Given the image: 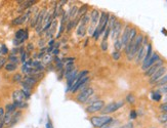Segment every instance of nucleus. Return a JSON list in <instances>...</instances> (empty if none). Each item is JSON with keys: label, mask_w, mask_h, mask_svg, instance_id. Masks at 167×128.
Listing matches in <instances>:
<instances>
[{"label": "nucleus", "mask_w": 167, "mask_h": 128, "mask_svg": "<svg viewBox=\"0 0 167 128\" xmlns=\"http://www.w3.org/2000/svg\"><path fill=\"white\" fill-rule=\"evenodd\" d=\"M113 118L109 115H101V116H92L90 118V123L94 128H102L106 124L111 122Z\"/></svg>", "instance_id": "f257e3e1"}, {"label": "nucleus", "mask_w": 167, "mask_h": 128, "mask_svg": "<svg viewBox=\"0 0 167 128\" xmlns=\"http://www.w3.org/2000/svg\"><path fill=\"white\" fill-rule=\"evenodd\" d=\"M124 103H125V101L124 100L112 101V103H108V105H106L104 108H102V110L101 111V114L102 115H110V114H112V113H115L120 108L123 107Z\"/></svg>", "instance_id": "f03ea898"}, {"label": "nucleus", "mask_w": 167, "mask_h": 128, "mask_svg": "<svg viewBox=\"0 0 167 128\" xmlns=\"http://www.w3.org/2000/svg\"><path fill=\"white\" fill-rule=\"evenodd\" d=\"M94 95V88L86 87V88L82 89V91H81L79 95H77V97H76V100H77L78 103H85L87 101L88 98H89L91 95Z\"/></svg>", "instance_id": "7ed1b4c3"}, {"label": "nucleus", "mask_w": 167, "mask_h": 128, "mask_svg": "<svg viewBox=\"0 0 167 128\" xmlns=\"http://www.w3.org/2000/svg\"><path fill=\"white\" fill-rule=\"evenodd\" d=\"M105 107V101L102 100H97L94 103H90L89 106H87L85 111H86L87 114H94L96 112H101L102 108Z\"/></svg>", "instance_id": "20e7f679"}, {"label": "nucleus", "mask_w": 167, "mask_h": 128, "mask_svg": "<svg viewBox=\"0 0 167 128\" xmlns=\"http://www.w3.org/2000/svg\"><path fill=\"white\" fill-rule=\"evenodd\" d=\"M166 72H167V68L165 66H162L161 68H159V69L157 70V71L155 72V73L153 74L151 77H150L149 83L151 84V85H152V84H155L157 81L160 80V79H161L162 77H163L164 75L166 74Z\"/></svg>", "instance_id": "39448f33"}, {"label": "nucleus", "mask_w": 167, "mask_h": 128, "mask_svg": "<svg viewBox=\"0 0 167 128\" xmlns=\"http://www.w3.org/2000/svg\"><path fill=\"white\" fill-rule=\"evenodd\" d=\"M121 31H122V23L119 21H116L115 25L113 26V28L111 29V37L113 38L114 40L119 39V36L121 34Z\"/></svg>", "instance_id": "423d86ee"}, {"label": "nucleus", "mask_w": 167, "mask_h": 128, "mask_svg": "<svg viewBox=\"0 0 167 128\" xmlns=\"http://www.w3.org/2000/svg\"><path fill=\"white\" fill-rule=\"evenodd\" d=\"M160 60H161V59H160V55H159L158 54H156V52H154V54H152V57L149 59V61L145 63V64L142 65V70H143L144 72L147 71V70L149 69L150 67H152L153 65H155L157 62L160 61Z\"/></svg>", "instance_id": "0eeeda50"}, {"label": "nucleus", "mask_w": 167, "mask_h": 128, "mask_svg": "<svg viewBox=\"0 0 167 128\" xmlns=\"http://www.w3.org/2000/svg\"><path fill=\"white\" fill-rule=\"evenodd\" d=\"M47 10L46 9H42L41 11H39V16H38V21H37V25L35 29H36V32L38 33H41L42 28H43V22H44V18H45V14H46Z\"/></svg>", "instance_id": "6e6552de"}, {"label": "nucleus", "mask_w": 167, "mask_h": 128, "mask_svg": "<svg viewBox=\"0 0 167 128\" xmlns=\"http://www.w3.org/2000/svg\"><path fill=\"white\" fill-rule=\"evenodd\" d=\"M162 66H164V61H162V60H160L156 63L155 65H153L152 67H150L149 69L147 70V71H145V77H151L153 74L155 73V72L157 71V70L159 69V68H161Z\"/></svg>", "instance_id": "1a4fd4ad"}, {"label": "nucleus", "mask_w": 167, "mask_h": 128, "mask_svg": "<svg viewBox=\"0 0 167 128\" xmlns=\"http://www.w3.org/2000/svg\"><path fill=\"white\" fill-rule=\"evenodd\" d=\"M129 32H130L129 25H126L125 28H124L122 36H121V42H122L123 47H125L128 44V42H129Z\"/></svg>", "instance_id": "9d476101"}, {"label": "nucleus", "mask_w": 167, "mask_h": 128, "mask_svg": "<svg viewBox=\"0 0 167 128\" xmlns=\"http://www.w3.org/2000/svg\"><path fill=\"white\" fill-rule=\"evenodd\" d=\"M28 30H24V29H20L16 32L15 35V39L21 41V43H23L25 40L28 39Z\"/></svg>", "instance_id": "9b49d317"}, {"label": "nucleus", "mask_w": 167, "mask_h": 128, "mask_svg": "<svg viewBox=\"0 0 167 128\" xmlns=\"http://www.w3.org/2000/svg\"><path fill=\"white\" fill-rule=\"evenodd\" d=\"M145 55V47L142 46V47L140 48V50L137 51V55H135V63H137V64L143 63V61H144Z\"/></svg>", "instance_id": "f8f14e48"}, {"label": "nucleus", "mask_w": 167, "mask_h": 128, "mask_svg": "<svg viewBox=\"0 0 167 128\" xmlns=\"http://www.w3.org/2000/svg\"><path fill=\"white\" fill-rule=\"evenodd\" d=\"M154 54V52H153L152 44H150V43H149V44L147 45V47H145V55L144 61H143L142 64L144 65V64H145V63H147L148 61H149V59L152 57V54Z\"/></svg>", "instance_id": "ddd939ff"}, {"label": "nucleus", "mask_w": 167, "mask_h": 128, "mask_svg": "<svg viewBox=\"0 0 167 128\" xmlns=\"http://www.w3.org/2000/svg\"><path fill=\"white\" fill-rule=\"evenodd\" d=\"M23 82H25L26 84H28V85L31 86V87H33V86L36 85V83L38 82V80H36V79H35L34 77L27 75V76H25V77L23 78Z\"/></svg>", "instance_id": "4468645a"}, {"label": "nucleus", "mask_w": 167, "mask_h": 128, "mask_svg": "<svg viewBox=\"0 0 167 128\" xmlns=\"http://www.w3.org/2000/svg\"><path fill=\"white\" fill-rule=\"evenodd\" d=\"M13 101H25V96H24L22 90H16L13 93Z\"/></svg>", "instance_id": "2eb2a0df"}, {"label": "nucleus", "mask_w": 167, "mask_h": 128, "mask_svg": "<svg viewBox=\"0 0 167 128\" xmlns=\"http://www.w3.org/2000/svg\"><path fill=\"white\" fill-rule=\"evenodd\" d=\"M99 10H96V9H94V10L91 11V16H90V22H91L92 25H96L97 23H99Z\"/></svg>", "instance_id": "dca6fc26"}, {"label": "nucleus", "mask_w": 167, "mask_h": 128, "mask_svg": "<svg viewBox=\"0 0 167 128\" xmlns=\"http://www.w3.org/2000/svg\"><path fill=\"white\" fill-rule=\"evenodd\" d=\"M21 114L22 113L20 112V111H16L15 113L13 114V118H11V122L10 124H9V126H13V125L16 124V122H19V120H20V117H21Z\"/></svg>", "instance_id": "f3484780"}, {"label": "nucleus", "mask_w": 167, "mask_h": 128, "mask_svg": "<svg viewBox=\"0 0 167 128\" xmlns=\"http://www.w3.org/2000/svg\"><path fill=\"white\" fill-rule=\"evenodd\" d=\"M77 13H78V7L77 6L74 5V6L71 7L70 10H69V13H68L69 20H73V19L77 16Z\"/></svg>", "instance_id": "a211bd4d"}, {"label": "nucleus", "mask_w": 167, "mask_h": 128, "mask_svg": "<svg viewBox=\"0 0 167 128\" xmlns=\"http://www.w3.org/2000/svg\"><path fill=\"white\" fill-rule=\"evenodd\" d=\"M86 34V26L84 25H79L77 27V35L79 37H84Z\"/></svg>", "instance_id": "6ab92c4d"}, {"label": "nucleus", "mask_w": 167, "mask_h": 128, "mask_svg": "<svg viewBox=\"0 0 167 128\" xmlns=\"http://www.w3.org/2000/svg\"><path fill=\"white\" fill-rule=\"evenodd\" d=\"M52 62V57H51V54H45L43 55V57H42V64L43 65H49L50 63Z\"/></svg>", "instance_id": "aec40b11"}, {"label": "nucleus", "mask_w": 167, "mask_h": 128, "mask_svg": "<svg viewBox=\"0 0 167 128\" xmlns=\"http://www.w3.org/2000/svg\"><path fill=\"white\" fill-rule=\"evenodd\" d=\"M165 84H167V74H165L160 80L157 81L156 83H155V86H156V87H161V86L165 85Z\"/></svg>", "instance_id": "412c9836"}, {"label": "nucleus", "mask_w": 167, "mask_h": 128, "mask_svg": "<svg viewBox=\"0 0 167 128\" xmlns=\"http://www.w3.org/2000/svg\"><path fill=\"white\" fill-rule=\"evenodd\" d=\"M11 118H13V114L8 112H5V115H4V118H3L4 126H5V125H8L9 126V124H10V122H11Z\"/></svg>", "instance_id": "4be33fe9"}, {"label": "nucleus", "mask_w": 167, "mask_h": 128, "mask_svg": "<svg viewBox=\"0 0 167 128\" xmlns=\"http://www.w3.org/2000/svg\"><path fill=\"white\" fill-rule=\"evenodd\" d=\"M137 36V31L135 28H130V32H129V42H133L135 40Z\"/></svg>", "instance_id": "5701e85b"}, {"label": "nucleus", "mask_w": 167, "mask_h": 128, "mask_svg": "<svg viewBox=\"0 0 167 128\" xmlns=\"http://www.w3.org/2000/svg\"><path fill=\"white\" fill-rule=\"evenodd\" d=\"M4 69H5L7 72H13V71H16V70L18 69V65H16V64H11V63H8V64H6V65H5V67H4Z\"/></svg>", "instance_id": "b1692460"}, {"label": "nucleus", "mask_w": 167, "mask_h": 128, "mask_svg": "<svg viewBox=\"0 0 167 128\" xmlns=\"http://www.w3.org/2000/svg\"><path fill=\"white\" fill-rule=\"evenodd\" d=\"M87 9H88V5H87V4H84V5H82L79 9H78L77 16H84V14H86Z\"/></svg>", "instance_id": "393cba45"}, {"label": "nucleus", "mask_w": 167, "mask_h": 128, "mask_svg": "<svg viewBox=\"0 0 167 128\" xmlns=\"http://www.w3.org/2000/svg\"><path fill=\"white\" fill-rule=\"evenodd\" d=\"M151 97L154 101H160L161 100V98H162V95H161V93L158 92V91L156 90V91H153L152 92Z\"/></svg>", "instance_id": "a878e982"}, {"label": "nucleus", "mask_w": 167, "mask_h": 128, "mask_svg": "<svg viewBox=\"0 0 167 128\" xmlns=\"http://www.w3.org/2000/svg\"><path fill=\"white\" fill-rule=\"evenodd\" d=\"M122 47H123V45H122V42H121L120 38L114 41V48H115V50H117V51H120V50L122 49Z\"/></svg>", "instance_id": "bb28decb"}, {"label": "nucleus", "mask_w": 167, "mask_h": 128, "mask_svg": "<svg viewBox=\"0 0 167 128\" xmlns=\"http://www.w3.org/2000/svg\"><path fill=\"white\" fill-rule=\"evenodd\" d=\"M5 110H6V112H8V113H11V114H13V113H15L16 111L18 110V109L16 108V106L13 105V103H8V105H6Z\"/></svg>", "instance_id": "cd10ccee"}, {"label": "nucleus", "mask_w": 167, "mask_h": 128, "mask_svg": "<svg viewBox=\"0 0 167 128\" xmlns=\"http://www.w3.org/2000/svg\"><path fill=\"white\" fill-rule=\"evenodd\" d=\"M76 24H77V21H75V20H70L68 22V24H67V26H66V28H67V31H71L72 29L75 27L76 26Z\"/></svg>", "instance_id": "c85d7f7f"}, {"label": "nucleus", "mask_w": 167, "mask_h": 128, "mask_svg": "<svg viewBox=\"0 0 167 128\" xmlns=\"http://www.w3.org/2000/svg\"><path fill=\"white\" fill-rule=\"evenodd\" d=\"M13 105L16 106V109H25L27 107V103L26 101H13Z\"/></svg>", "instance_id": "c756f323"}, {"label": "nucleus", "mask_w": 167, "mask_h": 128, "mask_svg": "<svg viewBox=\"0 0 167 128\" xmlns=\"http://www.w3.org/2000/svg\"><path fill=\"white\" fill-rule=\"evenodd\" d=\"M81 25H84V26H86L88 23L90 22V16H88V14H84L83 16H81Z\"/></svg>", "instance_id": "7c9ffc66"}, {"label": "nucleus", "mask_w": 167, "mask_h": 128, "mask_svg": "<svg viewBox=\"0 0 167 128\" xmlns=\"http://www.w3.org/2000/svg\"><path fill=\"white\" fill-rule=\"evenodd\" d=\"M7 61H9V63H11V64H16V65H18V63H19V57H16V55H13V54H9V57H8V59H7Z\"/></svg>", "instance_id": "2f4dec72"}, {"label": "nucleus", "mask_w": 167, "mask_h": 128, "mask_svg": "<svg viewBox=\"0 0 167 128\" xmlns=\"http://www.w3.org/2000/svg\"><path fill=\"white\" fill-rule=\"evenodd\" d=\"M158 119H159V121L161 123L166 124V123H167V113H162V114L159 116Z\"/></svg>", "instance_id": "473e14b6"}, {"label": "nucleus", "mask_w": 167, "mask_h": 128, "mask_svg": "<svg viewBox=\"0 0 167 128\" xmlns=\"http://www.w3.org/2000/svg\"><path fill=\"white\" fill-rule=\"evenodd\" d=\"M112 57H113L114 61H119L121 57V54L120 51H117V50H114L113 52H112Z\"/></svg>", "instance_id": "72a5a7b5"}, {"label": "nucleus", "mask_w": 167, "mask_h": 128, "mask_svg": "<svg viewBox=\"0 0 167 128\" xmlns=\"http://www.w3.org/2000/svg\"><path fill=\"white\" fill-rule=\"evenodd\" d=\"M99 36H101V32H99V28H95V30L92 32V38L95 40H97L99 38Z\"/></svg>", "instance_id": "f704fd0d"}, {"label": "nucleus", "mask_w": 167, "mask_h": 128, "mask_svg": "<svg viewBox=\"0 0 167 128\" xmlns=\"http://www.w3.org/2000/svg\"><path fill=\"white\" fill-rule=\"evenodd\" d=\"M126 101H127V103H133L135 101L134 95H133L132 93H129V95L126 96Z\"/></svg>", "instance_id": "c9c22d12"}, {"label": "nucleus", "mask_w": 167, "mask_h": 128, "mask_svg": "<svg viewBox=\"0 0 167 128\" xmlns=\"http://www.w3.org/2000/svg\"><path fill=\"white\" fill-rule=\"evenodd\" d=\"M157 91L160 93H165V95H167V84H165V85L161 86V87H158V89H157Z\"/></svg>", "instance_id": "e433bc0d"}, {"label": "nucleus", "mask_w": 167, "mask_h": 128, "mask_svg": "<svg viewBox=\"0 0 167 128\" xmlns=\"http://www.w3.org/2000/svg\"><path fill=\"white\" fill-rule=\"evenodd\" d=\"M159 110L162 113H167V103H163L159 106Z\"/></svg>", "instance_id": "4c0bfd02"}, {"label": "nucleus", "mask_w": 167, "mask_h": 128, "mask_svg": "<svg viewBox=\"0 0 167 128\" xmlns=\"http://www.w3.org/2000/svg\"><path fill=\"white\" fill-rule=\"evenodd\" d=\"M65 28H66V24L62 22V25H61V27H59V34H58V36H56V38H59V37H61L62 33H63L64 31H65Z\"/></svg>", "instance_id": "58836bf2"}, {"label": "nucleus", "mask_w": 167, "mask_h": 128, "mask_svg": "<svg viewBox=\"0 0 167 128\" xmlns=\"http://www.w3.org/2000/svg\"><path fill=\"white\" fill-rule=\"evenodd\" d=\"M13 80L15 81V82H22V81H23L22 75H21V74H16L15 76H13Z\"/></svg>", "instance_id": "ea45409f"}, {"label": "nucleus", "mask_w": 167, "mask_h": 128, "mask_svg": "<svg viewBox=\"0 0 167 128\" xmlns=\"http://www.w3.org/2000/svg\"><path fill=\"white\" fill-rule=\"evenodd\" d=\"M6 61H7V60H6L4 57H0V70H1L3 67H5Z\"/></svg>", "instance_id": "a19ab883"}, {"label": "nucleus", "mask_w": 167, "mask_h": 128, "mask_svg": "<svg viewBox=\"0 0 167 128\" xmlns=\"http://www.w3.org/2000/svg\"><path fill=\"white\" fill-rule=\"evenodd\" d=\"M27 52L28 51H24L22 54H21V62L23 63V64H25L26 62H27Z\"/></svg>", "instance_id": "79ce46f5"}, {"label": "nucleus", "mask_w": 167, "mask_h": 128, "mask_svg": "<svg viewBox=\"0 0 167 128\" xmlns=\"http://www.w3.org/2000/svg\"><path fill=\"white\" fill-rule=\"evenodd\" d=\"M101 48L102 50H104V51H106L107 49H108V41H102V44H101Z\"/></svg>", "instance_id": "37998d69"}, {"label": "nucleus", "mask_w": 167, "mask_h": 128, "mask_svg": "<svg viewBox=\"0 0 167 128\" xmlns=\"http://www.w3.org/2000/svg\"><path fill=\"white\" fill-rule=\"evenodd\" d=\"M96 100H97V97H96V96H94V95H91L89 98H88L87 101L85 103H94V101H96Z\"/></svg>", "instance_id": "c03bdc74"}, {"label": "nucleus", "mask_w": 167, "mask_h": 128, "mask_svg": "<svg viewBox=\"0 0 167 128\" xmlns=\"http://www.w3.org/2000/svg\"><path fill=\"white\" fill-rule=\"evenodd\" d=\"M74 61H75V59H74V57H67V59L62 60V62L67 63V64H72V63H74Z\"/></svg>", "instance_id": "a18cd8bd"}, {"label": "nucleus", "mask_w": 167, "mask_h": 128, "mask_svg": "<svg viewBox=\"0 0 167 128\" xmlns=\"http://www.w3.org/2000/svg\"><path fill=\"white\" fill-rule=\"evenodd\" d=\"M4 115H5V110H4V108L0 107V121H3Z\"/></svg>", "instance_id": "49530a36"}, {"label": "nucleus", "mask_w": 167, "mask_h": 128, "mask_svg": "<svg viewBox=\"0 0 167 128\" xmlns=\"http://www.w3.org/2000/svg\"><path fill=\"white\" fill-rule=\"evenodd\" d=\"M129 117H130V119H135V118L137 117V112H135V110H131Z\"/></svg>", "instance_id": "de8ad7c7"}, {"label": "nucleus", "mask_w": 167, "mask_h": 128, "mask_svg": "<svg viewBox=\"0 0 167 128\" xmlns=\"http://www.w3.org/2000/svg\"><path fill=\"white\" fill-rule=\"evenodd\" d=\"M1 50H2V55H5L8 54V49L5 45H2L1 46Z\"/></svg>", "instance_id": "09e8293b"}, {"label": "nucleus", "mask_w": 167, "mask_h": 128, "mask_svg": "<svg viewBox=\"0 0 167 128\" xmlns=\"http://www.w3.org/2000/svg\"><path fill=\"white\" fill-rule=\"evenodd\" d=\"M59 48H53V50L51 51V54H54L56 57V55L59 54Z\"/></svg>", "instance_id": "8fccbe9b"}, {"label": "nucleus", "mask_w": 167, "mask_h": 128, "mask_svg": "<svg viewBox=\"0 0 167 128\" xmlns=\"http://www.w3.org/2000/svg\"><path fill=\"white\" fill-rule=\"evenodd\" d=\"M34 49V46H33V44L32 43H29V45H28V47H27V50L29 51V50H33Z\"/></svg>", "instance_id": "3c124183"}, {"label": "nucleus", "mask_w": 167, "mask_h": 128, "mask_svg": "<svg viewBox=\"0 0 167 128\" xmlns=\"http://www.w3.org/2000/svg\"><path fill=\"white\" fill-rule=\"evenodd\" d=\"M13 44H15L16 46H19V45H21V44H22V43H21V41H19V40L15 39V40H13Z\"/></svg>", "instance_id": "603ef678"}, {"label": "nucleus", "mask_w": 167, "mask_h": 128, "mask_svg": "<svg viewBox=\"0 0 167 128\" xmlns=\"http://www.w3.org/2000/svg\"><path fill=\"white\" fill-rule=\"evenodd\" d=\"M46 128H51V123H50V121L47 122V124H46Z\"/></svg>", "instance_id": "864d4df0"}, {"label": "nucleus", "mask_w": 167, "mask_h": 128, "mask_svg": "<svg viewBox=\"0 0 167 128\" xmlns=\"http://www.w3.org/2000/svg\"><path fill=\"white\" fill-rule=\"evenodd\" d=\"M3 57V55H2V50H1V46H0V57Z\"/></svg>", "instance_id": "5fc2aeb1"}, {"label": "nucleus", "mask_w": 167, "mask_h": 128, "mask_svg": "<svg viewBox=\"0 0 167 128\" xmlns=\"http://www.w3.org/2000/svg\"><path fill=\"white\" fill-rule=\"evenodd\" d=\"M164 103H167V95H166L165 97H164Z\"/></svg>", "instance_id": "6e6d98bb"}, {"label": "nucleus", "mask_w": 167, "mask_h": 128, "mask_svg": "<svg viewBox=\"0 0 167 128\" xmlns=\"http://www.w3.org/2000/svg\"><path fill=\"white\" fill-rule=\"evenodd\" d=\"M165 125H166V127H167V123H166V124H165Z\"/></svg>", "instance_id": "4d7b16f0"}]
</instances>
